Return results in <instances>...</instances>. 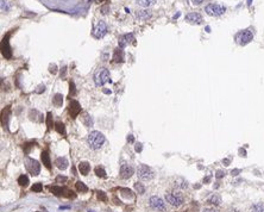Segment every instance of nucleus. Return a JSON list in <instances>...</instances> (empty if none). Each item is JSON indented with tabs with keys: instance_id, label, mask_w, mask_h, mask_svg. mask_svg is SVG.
<instances>
[{
	"instance_id": "obj_1",
	"label": "nucleus",
	"mask_w": 264,
	"mask_h": 212,
	"mask_svg": "<svg viewBox=\"0 0 264 212\" xmlns=\"http://www.w3.org/2000/svg\"><path fill=\"white\" fill-rule=\"evenodd\" d=\"M88 144L92 149H100L105 143V136L100 131H92L88 135Z\"/></svg>"
},
{
	"instance_id": "obj_2",
	"label": "nucleus",
	"mask_w": 264,
	"mask_h": 212,
	"mask_svg": "<svg viewBox=\"0 0 264 212\" xmlns=\"http://www.w3.org/2000/svg\"><path fill=\"white\" fill-rule=\"evenodd\" d=\"M253 40V31L252 29H245L239 31L236 35V42L239 45H246L248 43H250Z\"/></svg>"
},
{
	"instance_id": "obj_3",
	"label": "nucleus",
	"mask_w": 264,
	"mask_h": 212,
	"mask_svg": "<svg viewBox=\"0 0 264 212\" xmlns=\"http://www.w3.org/2000/svg\"><path fill=\"white\" fill-rule=\"evenodd\" d=\"M137 175L140 180L143 181H149L154 178V172L150 167H148L146 165H140L137 169Z\"/></svg>"
},
{
	"instance_id": "obj_4",
	"label": "nucleus",
	"mask_w": 264,
	"mask_h": 212,
	"mask_svg": "<svg viewBox=\"0 0 264 212\" xmlns=\"http://www.w3.org/2000/svg\"><path fill=\"white\" fill-rule=\"evenodd\" d=\"M205 11L208 16H213V17H218V16H221L225 13L226 9L225 6L223 5H219V4H208L206 7H205Z\"/></svg>"
},
{
	"instance_id": "obj_5",
	"label": "nucleus",
	"mask_w": 264,
	"mask_h": 212,
	"mask_svg": "<svg viewBox=\"0 0 264 212\" xmlns=\"http://www.w3.org/2000/svg\"><path fill=\"white\" fill-rule=\"evenodd\" d=\"M25 167L27 169V172L32 174V175H38L39 172H41V165L38 161L34 160V159H30V157H26L25 159Z\"/></svg>"
},
{
	"instance_id": "obj_6",
	"label": "nucleus",
	"mask_w": 264,
	"mask_h": 212,
	"mask_svg": "<svg viewBox=\"0 0 264 212\" xmlns=\"http://www.w3.org/2000/svg\"><path fill=\"white\" fill-rule=\"evenodd\" d=\"M109 81V72L106 68H101L94 76V82L97 86H104Z\"/></svg>"
},
{
	"instance_id": "obj_7",
	"label": "nucleus",
	"mask_w": 264,
	"mask_h": 212,
	"mask_svg": "<svg viewBox=\"0 0 264 212\" xmlns=\"http://www.w3.org/2000/svg\"><path fill=\"white\" fill-rule=\"evenodd\" d=\"M165 199H167V201L170 205L176 206V207H179V206H181L183 204V198L179 193H167L165 194Z\"/></svg>"
},
{
	"instance_id": "obj_8",
	"label": "nucleus",
	"mask_w": 264,
	"mask_h": 212,
	"mask_svg": "<svg viewBox=\"0 0 264 212\" xmlns=\"http://www.w3.org/2000/svg\"><path fill=\"white\" fill-rule=\"evenodd\" d=\"M149 204H150V206H151L152 208H155V210H157V211H164V210H165V204H164V201H163L160 197H157V195L151 197L150 200H149Z\"/></svg>"
},
{
	"instance_id": "obj_9",
	"label": "nucleus",
	"mask_w": 264,
	"mask_h": 212,
	"mask_svg": "<svg viewBox=\"0 0 264 212\" xmlns=\"http://www.w3.org/2000/svg\"><path fill=\"white\" fill-rule=\"evenodd\" d=\"M9 37H10V34L3 38V42H1V54L5 58H11L12 57V50L10 48V44H9Z\"/></svg>"
},
{
	"instance_id": "obj_10",
	"label": "nucleus",
	"mask_w": 264,
	"mask_h": 212,
	"mask_svg": "<svg viewBox=\"0 0 264 212\" xmlns=\"http://www.w3.org/2000/svg\"><path fill=\"white\" fill-rule=\"evenodd\" d=\"M106 34H107V25H106L104 22L98 23V25L95 26L94 31H93L94 37H97V38H102Z\"/></svg>"
},
{
	"instance_id": "obj_11",
	"label": "nucleus",
	"mask_w": 264,
	"mask_h": 212,
	"mask_svg": "<svg viewBox=\"0 0 264 212\" xmlns=\"http://www.w3.org/2000/svg\"><path fill=\"white\" fill-rule=\"evenodd\" d=\"M132 174H133V168L130 165H126V163L122 165V167H120V178L122 179H129L132 176Z\"/></svg>"
},
{
	"instance_id": "obj_12",
	"label": "nucleus",
	"mask_w": 264,
	"mask_h": 212,
	"mask_svg": "<svg viewBox=\"0 0 264 212\" xmlns=\"http://www.w3.org/2000/svg\"><path fill=\"white\" fill-rule=\"evenodd\" d=\"M81 112V106L76 100H72L69 104V113L72 116V118H76L77 114Z\"/></svg>"
},
{
	"instance_id": "obj_13",
	"label": "nucleus",
	"mask_w": 264,
	"mask_h": 212,
	"mask_svg": "<svg viewBox=\"0 0 264 212\" xmlns=\"http://www.w3.org/2000/svg\"><path fill=\"white\" fill-rule=\"evenodd\" d=\"M186 20L192 23V24H201L202 23V16L197 12H192V13H188L186 16Z\"/></svg>"
},
{
	"instance_id": "obj_14",
	"label": "nucleus",
	"mask_w": 264,
	"mask_h": 212,
	"mask_svg": "<svg viewBox=\"0 0 264 212\" xmlns=\"http://www.w3.org/2000/svg\"><path fill=\"white\" fill-rule=\"evenodd\" d=\"M132 41H135V37L132 34H127V35H124L119 38V47L120 48H125L129 43H131Z\"/></svg>"
},
{
	"instance_id": "obj_15",
	"label": "nucleus",
	"mask_w": 264,
	"mask_h": 212,
	"mask_svg": "<svg viewBox=\"0 0 264 212\" xmlns=\"http://www.w3.org/2000/svg\"><path fill=\"white\" fill-rule=\"evenodd\" d=\"M55 165H56V167L58 168V169H61V170H64L67 167H68V160L66 159V157H57L56 159V161H55Z\"/></svg>"
},
{
	"instance_id": "obj_16",
	"label": "nucleus",
	"mask_w": 264,
	"mask_h": 212,
	"mask_svg": "<svg viewBox=\"0 0 264 212\" xmlns=\"http://www.w3.org/2000/svg\"><path fill=\"white\" fill-rule=\"evenodd\" d=\"M10 113H11V109L7 106L5 110H3V113H1V123L4 125V128L9 125V118H10Z\"/></svg>"
},
{
	"instance_id": "obj_17",
	"label": "nucleus",
	"mask_w": 264,
	"mask_h": 212,
	"mask_svg": "<svg viewBox=\"0 0 264 212\" xmlns=\"http://www.w3.org/2000/svg\"><path fill=\"white\" fill-rule=\"evenodd\" d=\"M79 170H80V173L82 175H87L88 173H89V170H91V165L88 162H86V161L80 162L79 163Z\"/></svg>"
},
{
	"instance_id": "obj_18",
	"label": "nucleus",
	"mask_w": 264,
	"mask_h": 212,
	"mask_svg": "<svg viewBox=\"0 0 264 212\" xmlns=\"http://www.w3.org/2000/svg\"><path fill=\"white\" fill-rule=\"evenodd\" d=\"M41 159H42L43 165H44L48 169H50V168H51V161H50V156H49V154H48V151H42Z\"/></svg>"
},
{
	"instance_id": "obj_19",
	"label": "nucleus",
	"mask_w": 264,
	"mask_h": 212,
	"mask_svg": "<svg viewBox=\"0 0 264 212\" xmlns=\"http://www.w3.org/2000/svg\"><path fill=\"white\" fill-rule=\"evenodd\" d=\"M151 17V11L149 10H142V11H138L137 12V18L138 19H142V20H145Z\"/></svg>"
},
{
	"instance_id": "obj_20",
	"label": "nucleus",
	"mask_w": 264,
	"mask_h": 212,
	"mask_svg": "<svg viewBox=\"0 0 264 212\" xmlns=\"http://www.w3.org/2000/svg\"><path fill=\"white\" fill-rule=\"evenodd\" d=\"M207 203L211 204V205H214V206H218L221 204V198L218 195V194H213L211 195L208 199H207Z\"/></svg>"
},
{
	"instance_id": "obj_21",
	"label": "nucleus",
	"mask_w": 264,
	"mask_h": 212,
	"mask_svg": "<svg viewBox=\"0 0 264 212\" xmlns=\"http://www.w3.org/2000/svg\"><path fill=\"white\" fill-rule=\"evenodd\" d=\"M52 104H54L55 106H57V107H61L62 104H63V96L60 94V93L55 94L54 98H52Z\"/></svg>"
},
{
	"instance_id": "obj_22",
	"label": "nucleus",
	"mask_w": 264,
	"mask_h": 212,
	"mask_svg": "<svg viewBox=\"0 0 264 212\" xmlns=\"http://www.w3.org/2000/svg\"><path fill=\"white\" fill-rule=\"evenodd\" d=\"M113 61H114V62H123V61H124V55H123V51H122L120 49H117V50L114 51Z\"/></svg>"
},
{
	"instance_id": "obj_23",
	"label": "nucleus",
	"mask_w": 264,
	"mask_h": 212,
	"mask_svg": "<svg viewBox=\"0 0 264 212\" xmlns=\"http://www.w3.org/2000/svg\"><path fill=\"white\" fill-rule=\"evenodd\" d=\"M29 117H30L31 120H35V122H39V119H38L37 117L42 118L43 116H42L37 110H30V112H29Z\"/></svg>"
},
{
	"instance_id": "obj_24",
	"label": "nucleus",
	"mask_w": 264,
	"mask_h": 212,
	"mask_svg": "<svg viewBox=\"0 0 264 212\" xmlns=\"http://www.w3.org/2000/svg\"><path fill=\"white\" fill-rule=\"evenodd\" d=\"M137 4L142 7H149L155 4V0H137Z\"/></svg>"
},
{
	"instance_id": "obj_25",
	"label": "nucleus",
	"mask_w": 264,
	"mask_h": 212,
	"mask_svg": "<svg viewBox=\"0 0 264 212\" xmlns=\"http://www.w3.org/2000/svg\"><path fill=\"white\" fill-rule=\"evenodd\" d=\"M50 191H51V193L55 194L56 197H61V195L63 194V188L60 187V186H52V187H50Z\"/></svg>"
},
{
	"instance_id": "obj_26",
	"label": "nucleus",
	"mask_w": 264,
	"mask_h": 212,
	"mask_svg": "<svg viewBox=\"0 0 264 212\" xmlns=\"http://www.w3.org/2000/svg\"><path fill=\"white\" fill-rule=\"evenodd\" d=\"M18 184L21 186V187H26L27 185H29V178L26 176V175H20L19 178H18Z\"/></svg>"
},
{
	"instance_id": "obj_27",
	"label": "nucleus",
	"mask_w": 264,
	"mask_h": 212,
	"mask_svg": "<svg viewBox=\"0 0 264 212\" xmlns=\"http://www.w3.org/2000/svg\"><path fill=\"white\" fill-rule=\"evenodd\" d=\"M75 186H76V190H77L79 192H81V193H86V192H88V187L82 183V181H77V183L75 184Z\"/></svg>"
},
{
	"instance_id": "obj_28",
	"label": "nucleus",
	"mask_w": 264,
	"mask_h": 212,
	"mask_svg": "<svg viewBox=\"0 0 264 212\" xmlns=\"http://www.w3.org/2000/svg\"><path fill=\"white\" fill-rule=\"evenodd\" d=\"M251 212H264V204L257 203L251 206Z\"/></svg>"
},
{
	"instance_id": "obj_29",
	"label": "nucleus",
	"mask_w": 264,
	"mask_h": 212,
	"mask_svg": "<svg viewBox=\"0 0 264 212\" xmlns=\"http://www.w3.org/2000/svg\"><path fill=\"white\" fill-rule=\"evenodd\" d=\"M55 130L58 132V134H61V135H63L64 132H66V129H64V124L63 123H61V122H57V123H55Z\"/></svg>"
},
{
	"instance_id": "obj_30",
	"label": "nucleus",
	"mask_w": 264,
	"mask_h": 212,
	"mask_svg": "<svg viewBox=\"0 0 264 212\" xmlns=\"http://www.w3.org/2000/svg\"><path fill=\"white\" fill-rule=\"evenodd\" d=\"M120 192H122V195H123L124 198H127V199H132V198H133V193H132L131 190H129V188H122Z\"/></svg>"
},
{
	"instance_id": "obj_31",
	"label": "nucleus",
	"mask_w": 264,
	"mask_h": 212,
	"mask_svg": "<svg viewBox=\"0 0 264 212\" xmlns=\"http://www.w3.org/2000/svg\"><path fill=\"white\" fill-rule=\"evenodd\" d=\"M94 172H95L97 176H99V178H106V172H105V169L102 167H99V166L95 167Z\"/></svg>"
},
{
	"instance_id": "obj_32",
	"label": "nucleus",
	"mask_w": 264,
	"mask_h": 212,
	"mask_svg": "<svg viewBox=\"0 0 264 212\" xmlns=\"http://www.w3.org/2000/svg\"><path fill=\"white\" fill-rule=\"evenodd\" d=\"M135 190H136V192L139 193V194H144V193H145V187H144V185L140 184V183H136V184H135Z\"/></svg>"
},
{
	"instance_id": "obj_33",
	"label": "nucleus",
	"mask_w": 264,
	"mask_h": 212,
	"mask_svg": "<svg viewBox=\"0 0 264 212\" xmlns=\"http://www.w3.org/2000/svg\"><path fill=\"white\" fill-rule=\"evenodd\" d=\"M11 9V5L9 4V1L6 0H1V11L3 12H9Z\"/></svg>"
},
{
	"instance_id": "obj_34",
	"label": "nucleus",
	"mask_w": 264,
	"mask_h": 212,
	"mask_svg": "<svg viewBox=\"0 0 264 212\" xmlns=\"http://www.w3.org/2000/svg\"><path fill=\"white\" fill-rule=\"evenodd\" d=\"M97 195H98V199H99V200H101V201H104V203H106V201L108 200V198H107L106 193H105V192H102V191H98V192H97Z\"/></svg>"
},
{
	"instance_id": "obj_35",
	"label": "nucleus",
	"mask_w": 264,
	"mask_h": 212,
	"mask_svg": "<svg viewBox=\"0 0 264 212\" xmlns=\"http://www.w3.org/2000/svg\"><path fill=\"white\" fill-rule=\"evenodd\" d=\"M83 123H84L86 126H92L93 125V120H92V118L88 116V114H84V117H83Z\"/></svg>"
},
{
	"instance_id": "obj_36",
	"label": "nucleus",
	"mask_w": 264,
	"mask_h": 212,
	"mask_svg": "<svg viewBox=\"0 0 264 212\" xmlns=\"http://www.w3.org/2000/svg\"><path fill=\"white\" fill-rule=\"evenodd\" d=\"M52 125H54V123H52V114L50 112H48V114H47V126L50 130L52 128Z\"/></svg>"
},
{
	"instance_id": "obj_37",
	"label": "nucleus",
	"mask_w": 264,
	"mask_h": 212,
	"mask_svg": "<svg viewBox=\"0 0 264 212\" xmlns=\"http://www.w3.org/2000/svg\"><path fill=\"white\" fill-rule=\"evenodd\" d=\"M42 190H43V185H42L41 183H36V184H34V186L31 187V191H32V192H42Z\"/></svg>"
},
{
	"instance_id": "obj_38",
	"label": "nucleus",
	"mask_w": 264,
	"mask_h": 212,
	"mask_svg": "<svg viewBox=\"0 0 264 212\" xmlns=\"http://www.w3.org/2000/svg\"><path fill=\"white\" fill-rule=\"evenodd\" d=\"M49 72H50L51 74H56V73H57V67H56V65H50V67H49Z\"/></svg>"
},
{
	"instance_id": "obj_39",
	"label": "nucleus",
	"mask_w": 264,
	"mask_h": 212,
	"mask_svg": "<svg viewBox=\"0 0 264 212\" xmlns=\"http://www.w3.org/2000/svg\"><path fill=\"white\" fill-rule=\"evenodd\" d=\"M66 181H67V178H66V176L60 175V176H57V178H56V183H66Z\"/></svg>"
},
{
	"instance_id": "obj_40",
	"label": "nucleus",
	"mask_w": 264,
	"mask_h": 212,
	"mask_svg": "<svg viewBox=\"0 0 264 212\" xmlns=\"http://www.w3.org/2000/svg\"><path fill=\"white\" fill-rule=\"evenodd\" d=\"M44 91H45V86L44 85H39L38 86V89H36V93L37 94H41L42 92H44Z\"/></svg>"
},
{
	"instance_id": "obj_41",
	"label": "nucleus",
	"mask_w": 264,
	"mask_h": 212,
	"mask_svg": "<svg viewBox=\"0 0 264 212\" xmlns=\"http://www.w3.org/2000/svg\"><path fill=\"white\" fill-rule=\"evenodd\" d=\"M224 176H225V172H224V170H218L217 174H215V178H217V179H221V178H224Z\"/></svg>"
},
{
	"instance_id": "obj_42",
	"label": "nucleus",
	"mask_w": 264,
	"mask_h": 212,
	"mask_svg": "<svg viewBox=\"0 0 264 212\" xmlns=\"http://www.w3.org/2000/svg\"><path fill=\"white\" fill-rule=\"evenodd\" d=\"M75 94V85L74 82H70V97Z\"/></svg>"
},
{
	"instance_id": "obj_43",
	"label": "nucleus",
	"mask_w": 264,
	"mask_h": 212,
	"mask_svg": "<svg viewBox=\"0 0 264 212\" xmlns=\"http://www.w3.org/2000/svg\"><path fill=\"white\" fill-rule=\"evenodd\" d=\"M142 149H143L142 143H137V144H136V151H137V153H140Z\"/></svg>"
},
{
	"instance_id": "obj_44",
	"label": "nucleus",
	"mask_w": 264,
	"mask_h": 212,
	"mask_svg": "<svg viewBox=\"0 0 264 212\" xmlns=\"http://www.w3.org/2000/svg\"><path fill=\"white\" fill-rule=\"evenodd\" d=\"M240 172H242V170H240V169H233V170H232V172H231V174H232V175H233V176H237V175H238V174H239V173H240Z\"/></svg>"
},
{
	"instance_id": "obj_45",
	"label": "nucleus",
	"mask_w": 264,
	"mask_h": 212,
	"mask_svg": "<svg viewBox=\"0 0 264 212\" xmlns=\"http://www.w3.org/2000/svg\"><path fill=\"white\" fill-rule=\"evenodd\" d=\"M211 179H212V176H211V175L206 176V178L203 179V183H205V184H208V183H211Z\"/></svg>"
},
{
	"instance_id": "obj_46",
	"label": "nucleus",
	"mask_w": 264,
	"mask_h": 212,
	"mask_svg": "<svg viewBox=\"0 0 264 212\" xmlns=\"http://www.w3.org/2000/svg\"><path fill=\"white\" fill-rule=\"evenodd\" d=\"M239 154H240V156H246V151H245V149L240 148V149H239Z\"/></svg>"
},
{
	"instance_id": "obj_47",
	"label": "nucleus",
	"mask_w": 264,
	"mask_h": 212,
	"mask_svg": "<svg viewBox=\"0 0 264 212\" xmlns=\"http://www.w3.org/2000/svg\"><path fill=\"white\" fill-rule=\"evenodd\" d=\"M202 1H203V0H192V3H193L194 5H200Z\"/></svg>"
},
{
	"instance_id": "obj_48",
	"label": "nucleus",
	"mask_w": 264,
	"mask_h": 212,
	"mask_svg": "<svg viewBox=\"0 0 264 212\" xmlns=\"http://www.w3.org/2000/svg\"><path fill=\"white\" fill-rule=\"evenodd\" d=\"M127 141H129L130 143H133V142H135V138H133V136H132V135H129V136H127Z\"/></svg>"
},
{
	"instance_id": "obj_49",
	"label": "nucleus",
	"mask_w": 264,
	"mask_h": 212,
	"mask_svg": "<svg viewBox=\"0 0 264 212\" xmlns=\"http://www.w3.org/2000/svg\"><path fill=\"white\" fill-rule=\"evenodd\" d=\"M202 212H218V211L214 210V208H206V210H203Z\"/></svg>"
},
{
	"instance_id": "obj_50",
	"label": "nucleus",
	"mask_w": 264,
	"mask_h": 212,
	"mask_svg": "<svg viewBox=\"0 0 264 212\" xmlns=\"http://www.w3.org/2000/svg\"><path fill=\"white\" fill-rule=\"evenodd\" d=\"M230 162H231V161H230L228 159H224V160H223V163H224L225 166H228V165H230Z\"/></svg>"
},
{
	"instance_id": "obj_51",
	"label": "nucleus",
	"mask_w": 264,
	"mask_h": 212,
	"mask_svg": "<svg viewBox=\"0 0 264 212\" xmlns=\"http://www.w3.org/2000/svg\"><path fill=\"white\" fill-rule=\"evenodd\" d=\"M104 92H105L106 94H109V93H111V91H107V89H105V91H104Z\"/></svg>"
},
{
	"instance_id": "obj_52",
	"label": "nucleus",
	"mask_w": 264,
	"mask_h": 212,
	"mask_svg": "<svg viewBox=\"0 0 264 212\" xmlns=\"http://www.w3.org/2000/svg\"><path fill=\"white\" fill-rule=\"evenodd\" d=\"M230 212H239V211H238V210H231Z\"/></svg>"
},
{
	"instance_id": "obj_53",
	"label": "nucleus",
	"mask_w": 264,
	"mask_h": 212,
	"mask_svg": "<svg viewBox=\"0 0 264 212\" xmlns=\"http://www.w3.org/2000/svg\"><path fill=\"white\" fill-rule=\"evenodd\" d=\"M251 1L252 0H248V5H251Z\"/></svg>"
}]
</instances>
